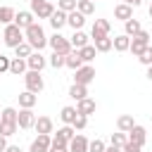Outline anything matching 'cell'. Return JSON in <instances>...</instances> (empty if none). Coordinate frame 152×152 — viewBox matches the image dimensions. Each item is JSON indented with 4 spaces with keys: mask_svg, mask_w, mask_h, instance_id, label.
Masks as SVG:
<instances>
[{
    "mask_svg": "<svg viewBox=\"0 0 152 152\" xmlns=\"http://www.w3.org/2000/svg\"><path fill=\"white\" fill-rule=\"evenodd\" d=\"M147 45H150V33H147V31H140V33H135V36L131 38V48H128V52H131L133 57H140V52H142Z\"/></svg>",
    "mask_w": 152,
    "mask_h": 152,
    "instance_id": "obj_5",
    "label": "cell"
},
{
    "mask_svg": "<svg viewBox=\"0 0 152 152\" xmlns=\"http://www.w3.org/2000/svg\"><path fill=\"white\" fill-rule=\"evenodd\" d=\"M93 81H95V66H90V64H83L81 69H76V71H74V83L88 86V83H93Z\"/></svg>",
    "mask_w": 152,
    "mask_h": 152,
    "instance_id": "obj_6",
    "label": "cell"
},
{
    "mask_svg": "<svg viewBox=\"0 0 152 152\" xmlns=\"http://www.w3.org/2000/svg\"><path fill=\"white\" fill-rule=\"evenodd\" d=\"M140 31H142V26H140V21H138V19H133V17H131V19H126V21H124V33H126V36H131V38H133V36H135V33H140Z\"/></svg>",
    "mask_w": 152,
    "mask_h": 152,
    "instance_id": "obj_22",
    "label": "cell"
},
{
    "mask_svg": "<svg viewBox=\"0 0 152 152\" xmlns=\"http://www.w3.org/2000/svg\"><path fill=\"white\" fill-rule=\"evenodd\" d=\"M83 64H86V62L81 59V55H78V50H71V52L66 55V66H69V69H74V71H76V69H81Z\"/></svg>",
    "mask_w": 152,
    "mask_h": 152,
    "instance_id": "obj_26",
    "label": "cell"
},
{
    "mask_svg": "<svg viewBox=\"0 0 152 152\" xmlns=\"http://www.w3.org/2000/svg\"><path fill=\"white\" fill-rule=\"evenodd\" d=\"M69 97L71 100H83V97H88V86H81V83H74L71 88H69Z\"/></svg>",
    "mask_w": 152,
    "mask_h": 152,
    "instance_id": "obj_23",
    "label": "cell"
},
{
    "mask_svg": "<svg viewBox=\"0 0 152 152\" xmlns=\"http://www.w3.org/2000/svg\"><path fill=\"white\" fill-rule=\"evenodd\" d=\"M26 64H28V69H33V71H43V66H45L48 62H45V57H43L40 52H31V55L26 57Z\"/></svg>",
    "mask_w": 152,
    "mask_h": 152,
    "instance_id": "obj_16",
    "label": "cell"
},
{
    "mask_svg": "<svg viewBox=\"0 0 152 152\" xmlns=\"http://www.w3.org/2000/svg\"><path fill=\"white\" fill-rule=\"evenodd\" d=\"M112 48H114V40H112L109 36H104V38H97V40H95V50H97V52H109Z\"/></svg>",
    "mask_w": 152,
    "mask_h": 152,
    "instance_id": "obj_30",
    "label": "cell"
},
{
    "mask_svg": "<svg viewBox=\"0 0 152 152\" xmlns=\"http://www.w3.org/2000/svg\"><path fill=\"white\" fill-rule=\"evenodd\" d=\"M14 14H17V12H14L12 7L2 5V7H0V24H5V26H7V24H12V21H14Z\"/></svg>",
    "mask_w": 152,
    "mask_h": 152,
    "instance_id": "obj_33",
    "label": "cell"
},
{
    "mask_svg": "<svg viewBox=\"0 0 152 152\" xmlns=\"http://www.w3.org/2000/svg\"><path fill=\"white\" fill-rule=\"evenodd\" d=\"M107 147H104V142L100 140V138H95V140H90V145H88V152H104Z\"/></svg>",
    "mask_w": 152,
    "mask_h": 152,
    "instance_id": "obj_41",
    "label": "cell"
},
{
    "mask_svg": "<svg viewBox=\"0 0 152 152\" xmlns=\"http://www.w3.org/2000/svg\"><path fill=\"white\" fill-rule=\"evenodd\" d=\"M93 2H95V0H93Z\"/></svg>",
    "mask_w": 152,
    "mask_h": 152,
    "instance_id": "obj_54",
    "label": "cell"
},
{
    "mask_svg": "<svg viewBox=\"0 0 152 152\" xmlns=\"http://www.w3.org/2000/svg\"><path fill=\"white\" fill-rule=\"evenodd\" d=\"M69 40H71V45H74V50H81L83 45H88V36H86L83 31H74V36H71Z\"/></svg>",
    "mask_w": 152,
    "mask_h": 152,
    "instance_id": "obj_29",
    "label": "cell"
},
{
    "mask_svg": "<svg viewBox=\"0 0 152 152\" xmlns=\"http://www.w3.org/2000/svg\"><path fill=\"white\" fill-rule=\"evenodd\" d=\"M88 145H90V140L86 135H74L69 142V152H88Z\"/></svg>",
    "mask_w": 152,
    "mask_h": 152,
    "instance_id": "obj_13",
    "label": "cell"
},
{
    "mask_svg": "<svg viewBox=\"0 0 152 152\" xmlns=\"http://www.w3.org/2000/svg\"><path fill=\"white\" fill-rule=\"evenodd\" d=\"M66 24H69L74 31H81V28H83V24H86V14H81L78 10L69 12V17H66Z\"/></svg>",
    "mask_w": 152,
    "mask_h": 152,
    "instance_id": "obj_15",
    "label": "cell"
},
{
    "mask_svg": "<svg viewBox=\"0 0 152 152\" xmlns=\"http://www.w3.org/2000/svg\"><path fill=\"white\" fill-rule=\"evenodd\" d=\"M2 40H5L7 48H17V45H21V43L26 40V38H24V28H19L14 21L7 24V26H5V33H2Z\"/></svg>",
    "mask_w": 152,
    "mask_h": 152,
    "instance_id": "obj_2",
    "label": "cell"
},
{
    "mask_svg": "<svg viewBox=\"0 0 152 152\" xmlns=\"http://www.w3.org/2000/svg\"><path fill=\"white\" fill-rule=\"evenodd\" d=\"M24 83H26V90H31V93H36V95L45 88V81H43L40 71H33V69H28V71L24 74Z\"/></svg>",
    "mask_w": 152,
    "mask_h": 152,
    "instance_id": "obj_4",
    "label": "cell"
},
{
    "mask_svg": "<svg viewBox=\"0 0 152 152\" xmlns=\"http://www.w3.org/2000/svg\"><path fill=\"white\" fill-rule=\"evenodd\" d=\"M104 152H121V147H116V145H109Z\"/></svg>",
    "mask_w": 152,
    "mask_h": 152,
    "instance_id": "obj_49",
    "label": "cell"
},
{
    "mask_svg": "<svg viewBox=\"0 0 152 152\" xmlns=\"http://www.w3.org/2000/svg\"><path fill=\"white\" fill-rule=\"evenodd\" d=\"M76 5H78V0H59V2H57V10H62V12H74Z\"/></svg>",
    "mask_w": 152,
    "mask_h": 152,
    "instance_id": "obj_38",
    "label": "cell"
},
{
    "mask_svg": "<svg viewBox=\"0 0 152 152\" xmlns=\"http://www.w3.org/2000/svg\"><path fill=\"white\" fill-rule=\"evenodd\" d=\"M17 114H19V112H17L14 107H5V109H2V121H14V124H17Z\"/></svg>",
    "mask_w": 152,
    "mask_h": 152,
    "instance_id": "obj_40",
    "label": "cell"
},
{
    "mask_svg": "<svg viewBox=\"0 0 152 152\" xmlns=\"http://www.w3.org/2000/svg\"><path fill=\"white\" fill-rule=\"evenodd\" d=\"M86 126H88V116L78 114V116H76V121H74V128H76V131H83Z\"/></svg>",
    "mask_w": 152,
    "mask_h": 152,
    "instance_id": "obj_44",
    "label": "cell"
},
{
    "mask_svg": "<svg viewBox=\"0 0 152 152\" xmlns=\"http://www.w3.org/2000/svg\"><path fill=\"white\" fill-rule=\"evenodd\" d=\"M138 62H140V64H145V66H150V64H152V45H147V48L140 52Z\"/></svg>",
    "mask_w": 152,
    "mask_h": 152,
    "instance_id": "obj_39",
    "label": "cell"
},
{
    "mask_svg": "<svg viewBox=\"0 0 152 152\" xmlns=\"http://www.w3.org/2000/svg\"><path fill=\"white\" fill-rule=\"evenodd\" d=\"M36 102H38V95H36V93H31V90L19 93V107H21V109H33Z\"/></svg>",
    "mask_w": 152,
    "mask_h": 152,
    "instance_id": "obj_17",
    "label": "cell"
},
{
    "mask_svg": "<svg viewBox=\"0 0 152 152\" xmlns=\"http://www.w3.org/2000/svg\"><path fill=\"white\" fill-rule=\"evenodd\" d=\"M50 145H52V138H50V133H38V138L31 142L28 152H48V150H50Z\"/></svg>",
    "mask_w": 152,
    "mask_h": 152,
    "instance_id": "obj_8",
    "label": "cell"
},
{
    "mask_svg": "<svg viewBox=\"0 0 152 152\" xmlns=\"http://www.w3.org/2000/svg\"><path fill=\"white\" fill-rule=\"evenodd\" d=\"M128 140H133V142H138V145H145V140H147V131L142 128V126H133L131 131H128Z\"/></svg>",
    "mask_w": 152,
    "mask_h": 152,
    "instance_id": "obj_19",
    "label": "cell"
},
{
    "mask_svg": "<svg viewBox=\"0 0 152 152\" xmlns=\"http://www.w3.org/2000/svg\"><path fill=\"white\" fill-rule=\"evenodd\" d=\"M133 126H135V121H133V116H131V114H121V116L116 119V128H119V131H124V133H128Z\"/></svg>",
    "mask_w": 152,
    "mask_h": 152,
    "instance_id": "obj_28",
    "label": "cell"
},
{
    "mask_svg": "<svg viewBox=\"0 0 152 152\" xmlns=\"http://www.w3.org/2000/svg\"><path fill=\"white\" fill-rule=\"evenodd\" d=\"M31 2H43V0H31Z\"/></svg>",
    "mask_w": 152,
    "mask_h": 152,
    "instance_id": "obj_52",
    "label": "cell"
},
{
    "mask_svg": "<svg viewBox=\"0 0 152 152\" xmlns=\"http://www.w3.org/2000/svg\"><path fill=\"white\" fill-rule=\"evenodd\" d=\"M5 150H7V138L0 135V152H5Z\"/></svg>",
    "mask_w": 152,
    "mask_h": 152,
    "instance_id": "obj_46",
    "label": "cell"
},
{
    "mask_svg": "<svg viewBox=\"0 0 152 152\" xmlns=\"http://www.w3.org/2000/svg\"><path fill=\"white\" fill-rule=\"evenodd\" d=\"M33 17H36V14H33L31 10H21V12L14 14V24H17L19 28H28V26L33 24Z\"/></svg>",
    "mask_w": 152,
    "mask_h": 152,
    "instance_id": "obj_12",
    "label": "cell"
},
{
    "mask_svg": "<svg viewBox=\"0 0 152 152\" xmlns=\"http://www.w3.org/2000/svg\"><path fill=\"white\" fill-rule=\"evenodd\" d=\"M76 116H78V112H76V107H62V112H59V119H62L64 124H69V126H74V121H76Z\"/></svg>",
    "mask_w": 152,
    "mask_h": 152,
    "instance_id": "obj_27",
    "label": "cell"
},
{
    "mask_svg": "<svg viewBox=\"0 0 152 152\" xmlns=\"http://www.w3.org/2000/svg\"><path fill=\"white\" fill-rule=\"evenodd\" d=\"M17 128H19V124H14V121H0V135H5V138L14 135Z\"/></svg>",
    "mask_w": 152,
    "mask_h": 152,
    "instance_id": "obj_32",
    "label": "cell"
},
{
    "mask_svg": "<svg viewBox=\"0 0 152 152\" xmlns=\"http://www.w3.org/2000/svg\"><path fill=\"white\" fill-rule=\"evenodd\" d=\"M31 12H33L38 19H50L52 12H55V5L48 2V0H43V2H31Z\"/></svg>",
    "mask_w": 152,
    "mask_h": 152,
    "instance_id": "obj_7",
    "label": "cell"
},
{
    "mask_svg": "<svg viewBox=\"0 0 152 152\" xmlns=\"http://www.w3.org/2000/svg\"><path fill=\"white\" fill-rule=\"evenodd\" d=\"M28 71V64H26V59H21V57H14L12 59V64H10V74H14V76H24Z\"/></svg>",
    "mask_w": 152,
    "mask_h": 152,
    "instance_id": "obj_20",
    "label": "cell"
},
{
    "mask_svg": "<svg viewBox=\"0 0 152 152\" xmlns=\"http://www.w3.org/2000/svg\"><path fill=\"white\" fill-rule=\"evenodd\" d=\"M121 152H142V145H138L133 140H126V145L121 147Z\"/></svg>",
    "mask_w": 152,
    "mask_h": 152,
    "instance_id": "obj_43",
    "label": "cell"
},
{
    "mask_svg": "<svg viewBox=\"0 0 152 152\" xmlns=\"http://www.w3.org/2000/svg\"><path fill=\"white\" fill-rule=\"evenodd\" d=\"M10 64H12V59L5 57V55H0V74L2 71H10Z\"/></svg>",
    "mask_w": 152,
    "mask_h": 152,
    "instance_id": "obj_45",
    "label": "cell"
},
{
    "mask_svg": "<svg viewBox=\"0 0 152 152\" xmlns=\"http://www.w3.org/2000/svg\"><path fill=\"white\" fill-rule=\"evenodd\" d=\"M33 128L38 133H52V119L50 116H38L36 124H33Z\"/></svg>",
    "mask_w": 152,
    "mask_h": 152,
    "instance_id": "obj_24",
    "label": "cell"
},
{
    "mask_svg": "<svg viewBox=\"0 0 152 152\" xmlns=\"http://www.w3.org/2000/svg\"><path fill=\"white\" fill-rule=\"evenodd\" d=\"M95 109H97V102H95V100H90V97H83V100H78V102H76V112H78V114H83V116L95 114Z\"/></svg>",
    "mask_w": 152,
    "mask_h": 152,
    "instance_id": "obj_10",
    "label": "cell"
},
{
    "mask_svg": "<svg viewBox=\"0 0 152 152\" xmlns=\"http://www.w3.org/2000/svg\"><path fill=\"white\" fill-rule=\"evenodd\" d=\"M147 14H150V17H152V2H150V10H147Z\"/></svg>",
    "mask_w": 152,
    "mask_h": 152,
    "instance_id": "obj_51",
    "label": "cell"
},
{
    "mask_svg": "<svg viewBox=\"0 0 152 152\" xmlns=\"http://www.w3.org/2000/svg\"><path fill=\"white\" fill-rule=\"evenodd\" d=\"M112 145H116V147H124L126 145V140H128V133H124V131H119V133H112Z\"/></svg>",
    "mask_w": 152,
    "mask_h": 152,
    "instance_id": "obj_37",
    "label": "cell"
},
{
    "mask_svg": "<svg viewBox=\"0 0 152 152\" xmlns=\"http://www.w3.org/2000/svg\"><path fill=\"white\" fill-rule=\"evenodd\" d=\"M48 152H69V145H66V142H59V140L52 138V145H50Z\"/></svg>",
    "mask_w": 152,
    "mask_h": 152,
    "instance_id": "obj_42",
    "label": "cell"
},
{
    "mask_svg": "<svg viewBox=\"0 0 152 152\" xmlns=\"http://www.w3.org/2000/svg\"><path fill=\"white\" fill-rule=\"evenodd\" d=\"M114 17H116V19H121V21H126V19H131V17H133V7H131V5H126V2H119V5L114 7Z\"/></svg>",
    "mask_w": 152,
    "mask_h": 152,
    "instance_id": "obj_21",
    "label": "cell"
},
{
    "mask_svg": "<svg viewBox=\"0 0 152 152\" xmlns=\"http://www.w3.org/2000/svg\"><path fill=\"white\" fill-rule=\"evenodd\" d=\"M74 135H76V128H74V126H69V124H64V126H62V128L57 131L55 140H59V142H66V145H69Z\"/></svg>",
    "mask_w": 152,
    "mask_h": 152,
    "instance_id": "obj_18",
    "label": "cell"
},
{
    "mask_svg": "<svg viewBox=\"0 0 152 152\" xmlns=\"http://www.w3.org/2000/svg\"><path fill=\"white\" fill-rule=\"evenodd\" d=\"M24 38H26V43H28L33 50H38V52H40V50L48 45L45 31H43V26H40V24H36V21H33L28 28H24Z\"/></svg>",
    "mask_w": 152,
    "mask_h": 152,
    "instance_id": "obj_1",
    "label": "cell"
},
{
    "mask_svg": "<svg viewBox=\"0 0 152 152\" xmlns=\"http://www.w3.org/2000/svg\"><path fill=\"white\" fill-rule=\"evenodd\" d=\"M31 52H33V48H31V45H28L26 40H24L21 45H17V48H14V55H17V57H21V59H26V57H28Z\"/></svg>",
    "mask_w": 152,
    "mask_h": 152,
    "instance_id": "obj_36",
    "label": "cell"
},
{
    "mask_svg": "<svg viewBox=\"0 0 152 152\" xmlns=\"http://www.w3.org/2000/svg\"><path fill=\"white\" fill-rule=\"evenodd\" d=\"M147 78H150V81H152V64H150V66H147Z\"/></svg>",
    "mask_w": 152,
    "mask_h": 152,
    "instance_id": "obj_50",
    "label": "cell"
},
{
    "mask_svg": "<svg viewBox=\"0 0 152 152\" xmlns=\"http://www.w3.org/2000/svg\"><path fill=\"white\" fill-rule=\"evenodd\" d=\"M50 66H52V69L66 66V55H62V52H52V55H50Z\"/></svg>",
    "mask_w": 152,
    "mask_h": 152,
    "instance_id": "obj_34",
    "label": "cell"
},
{
    "mask_svg": "<svg viewBox=\"0 0 152 152\" xmlns=\"http://www.w3.org/2000/svg\"><path fill=\"white\" fill-rule=\"evenodd\" d=\"M5 152H21V147H19V145H7Z\"/></svg>",
    "mask_w": 152,
    "mask_h": 152,
    "instance_id": "obj_48",
    "label": "cell"
},
{
    "mask_svg": "<svg viewBox=\"0 0 152 152\" xmlns=\"http://www.w3.org/2000/svg\"><path fill=\"white\" fill-rule=\"evenodd\" d=\"M17 124H19V128H33V124H36V114H33L31 109H19V114H17Z\"/></svg>",
    "mask_w": 152,
    "mask_h": 152,
    "instance_id": "obj_11",
    "label": "cell"
},
{
    "mask_svg": "<svg viewBox=\"0 0 152 152\" xmlns=\"http://www.w3.org/2000/svg\"><path fill=\"white\" fill-rule=\"evenodd\" d=\"M48 45L52 48V52H62V55H69V52L74 50L71 40H69V38H64L59 31H55V36H52V38H48Z\"/></svg>",
    "mask_w": 152,
    "mask_h": 152,
    "instance_id": "obj_3",
    "label": "cell"
},
{
    "mask_svg": "<svg viewBox=\"0 0 152 152\" xmlns=\"http://www.w3.org/2000/svg\"><path fill=\"white\" fill-rule=\"evenodd\" d=\"M0 121H2V112H0Z\"/></svg>",
    "mask_w": 152,
    "mask_h": 152,
    "instance_id": "obj_53",
    "label": "cell"
},
{
    "mask_svg": "<svg viewBox=\"0 0 152 152\" xmlns=\"http://www.w3.org/2000/svg\"><path fill=\"white\" fill-rule=\"evenodd\" d=\"M112 40H114V50L116 52H126L131 48V36H126V33H121V36H116Z\"/></svg>",
    "mask_w": 152,
    "mask_h": 152,
    "instance_id": "obj_25",
    "label": "cell"
},
{
    "mask_svg": "<svg viewBox=\"0 0 152 152\" xmlns=\"http://www.w3.org/2000/svg\"><path fill=\"white\" fill-rule=\"evenodd\" d=\"M66 17H69V12H62V10H55V12H52V17H50L48 21H50V26H52L55 31H59L62 26H66Z\"/></svg>",
    "mask_w": 152,
    "mask_h": 152,
    "instance_id": "obj_14",
    "label": "cell"
},
{
    "mask_svg": "<svg viewBox=\"0 0 152 152\" xmlns=\"http://www.w3.org/2000/svg\"><path fill=\"white\" fill-rule=\"evenodd\" d=\"M109 28H112V24H109L107 19H95V24H93V31H90V38H93V40H97V38H104V36H109Z\"/></svg>",
    "mask_w": 152,
    "mask_h": 152,
    "instance_id": "obj_9",
    "label": "cell"
},
{
    "mask_svg": "<svg viewBox=\"0 0 152 152\" xmlns=\"http://www.w3.org/2000/svg\"><path fill=\"white\" fill-rule=\"evenodd\" d=\"M78 55H81V59L88 64V62H93L95 59V55H97V50H95V45H83L81 50H78Z\"/></svg>",
    "mask_w": 152,
    "mask_h": 152,
    "instance_id": "obj_31",
    "label": "cell"
},
{
    "mask_svg": "<svg viewBox=\"0 0 152 152\" xmlns=\"http://www.w3.org/2000/svg\"><path fill=\"white\" fill-rule=\"evenodd\" d=\"M121 2H126V5H131V7H138V5H142V0H121Z\"/></svg>",
    "mask_w": 152,
    "mask_h": 152,
    "instance_id": "obj_47",
    "label": "cell"
},
{
    "mask_svg": "<svg viewBox=\"0 0 152 152\" xmlns=\"http://www.w3.org/2000/svg\"><path fill=\"white\" fill-rule=\"evenodd\" d=\"M76 10H78L81 14H86V17H88V14H93V12H95V2H93V0H78Z\"/></svg>",
    "mask_w": 152,
    "mask_h": 152,
    "instance_id": "obj_35",
    "label": "cell"
}]
</instances>
